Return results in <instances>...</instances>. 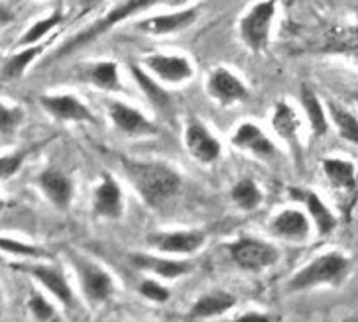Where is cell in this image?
I'll return each instance as SVG.
<instances>
[{
	"mask_svg": "<svg viewBox=\"0 0 358 322\" xmlns=\"http://www.w3.org/2000/svg\"><path fill=\"white\" fill-rule=\"evenodd\" d=\"M120 167L138 198L148 208H159L179 195L183 175L168 161L120 157Z\"/></svg>",
	"mask_w": 358,
	"mask_h": 322,
	"instance_id": "1",
	"label": "cell"
},
{
	"mask_svg": "<svg viewBox=\"0 0 358 322\" xmlns=\"http://www.w3.org/2000/svg\"><path fill=\"white\" fill-rule=\"evenodd\" d=\"M189 0H118L115 6H110L108 10L99 18L96 22H93L87 30L79 31L77 36H73L71 40L67 42L57 50V53L53 55L55 57H65L69 53L77 52L81 47H87L89 43H93L95 40H99L101 36H105L106 31H110L116 26L124 24V22L136 18L144 12L154 10L158 6H185Z\"/></svg>",
	"mask_w": 358,
	"mask_h": 322,
	"instance_id": "2",
	"label": "cell"
},
{
	"mask_svg": "<svg viewBox=\"0 0 358 322\" xmlns=\"http://www.w3.org/2000/svg\"><path fill=\"white\" fill-rule=\"evenodd\" d=\"M352 260L341 249L323 251L289 275L285 283L287 293H306L317 287H341L352 273Z\"/></svg>",
	"mask_w": 358,
	"mask_h": 322,
	"instance_id": "3",
	"label": "cell"
},
{
	"mask_svg": "<svg viewBox=\"0 0 358 322\" xmlns=\"http://www.w3.org/2000/svg\"><path fill=\"white\" fill-rule=\"evenodd\" d=\"M278 12H280V0H256L238 18V26H236L238 40L248 52L254 55H262L268 52L274 36Z\"/></svg>",
	"mask_w": 358,
	"mask_h": 322,
	"instance_id": "4",
	"label": "cell"
},
{
	"mask_svg": "<svg viewBox=\"0 0 358 322\" xmlns=\"http://www.w3.org/2000/svg\"><path fill=\"white\" fill-rule=\"evenodd\" d=\"M65 256L73 268L79 289L89 305L101 307L115 297L118 285H116L115 275L106 270L105 265H101L99 261L77 251V249H67Z\"/></svg>",
	"mask_w": 358,
	"mask_h": 322,
	"instance_id": "5",
	"label": "cell"
},
{
	"mask_svg": "<svg viewBox=\"0 0 358 322\" xmlns=\"http://www.w3.org/2000/svg\"><path fill=\"white\" fill-rule=\"evenodd\" d=\"M227 251L236 268L248 273H264L282 260V251L270 240L258 236H238L227 244Z\"/></svg>",
	"mask_w": 358,
	"mask_h": 322,
	"instance_id": "6",
	"label": "cell"
},
{
	"mask_svg": "<svg viewBox=\"0 0 358 322\" xmlns=\"http://www.w3.org/2000/svg\"><path fill=\"white\" fill-rule=\"evenodd\" d=\"M43 260H28L16 263L14 270L22 271L26 275H30L36 283H40L43 287V291L50 293L55 301L59 302L64 309L71 311L75 307V291L71 287V283L65 275L64 268L59 263H53V261Z\"/></svg>",
	"mask_w": 358,
	"mask_h": 322,
	"instance_id": "7",
	"label": "cell"
},
{
	"mask_svg": "<svg viewBox=\"0 0 358 322\" xmlns=\"http://www.w3.org/2000/svg\"><path fill=\"white\" fill-rule=\"evenodd\" d=\"M207 232L201 228H176V230H156L150 232L144 244L152 251H159L166 256L176 258H191L199 254L207 244Z\"/></svg>",
	"mask_w": 358,
	"mask_h": 322,
	"instance_id": "8",
	"label": "cell"
},
{
	"mask_svg": "<svg viewBox=\"0 0 358 322\" xmlns=\"http://www.w3.org/2000/svg\"><path fill=\"white\" fill-rule=\"evenodd\" d=\"M205 93L222 108H232L250 98V87L227 65H215L205 77Z\"/></svg>",
	"mask_w": 358,
	"mask_h": 322,
	"instance_id": "9",
	"label": "cell"
},
{
	"mask_svg": "<svg viewBox=\"0 0 358 322\" xmlns=\"http://www.w3.org/2000/svg\"><path fill=\"white\" fill-rule=\"evenodd\" d=\"M183 147L189 157L199 166H215L222 157V142L197 116H189L183 124Z\"/></svg>",
	"mask_w": 358,
	"mask_h": 322,
	"instance_id": "10",
	"label": "cell"
},
{
	"mask_svg": "<svg viewBox=\"0 0 358 322\" xmlns=\"http://www.w3.org/2000/svg\"><path fill=\"white\" fill-rule=\"evenodd\" d=\"M231 146L262 163H278L282 159L280 146L254 120H243L241 124L234 126L231 134Z\"/></svg>",
	"mask_w": 358,
	"mask_h": 322,
	"instance_id": "11",
	"label": "cell"
},
{
	"mask_svg": "<svg viewBox=\"0 0 358 322\" xmlns=\"http://www.w3.org/2000/svg\"><path fill=\"white\" fill-rule=\"evenodd\" d=\"M270 126L275 138H280V142L285 144V147L292 152L295 166H303V140H301L303 120H301L299 110L285 98L278 101L270 116Z\"/></svg>",
	"mask_w": 358,
	"mask_h": 322,
	"instance_id": "12",
	"label": "cell"
},
{
	"mask_svg": "<svg viewBox=\"0 0 358 322\" xmlns=\"http://www.w3.org/2000/svg\"><path fill=\"white\" fill-rule=\"evenodd\" d=\"M199 6H179L178 10L173 12H158V14L138 18L132 22V30L144 36H152V38H166V36L189 30L191 26L199 20Z\"/></svg>",
	"mask_w": 358,
	"mask_h": 322,
	"instance_id": "13",
	"label": "cell"
},
{
	"mask_svg": "<svg viewBox=\"0 0 358 322\" xmlns=\"http://www.w3.org/2000/svg\"><path fill=\"white\" fill-rule=\"evenodd\" d=\"M142 67L166 87L185 85L195 77V65L185 53H148L142 57Z\"/></svg>",
	"mask_w": 358,
	"mask_h": 322,
	"instance_id": "14",
	"label": "cell"
},
{
	"mask_svg": "<svg viewBox=\"0 0 358 322\" xmlns=\"http://www.w3.org/2000/svg\"><path fill=\"white\" fill-rule=\"evenodd\" d=\"M128 261L140 273L162 281H176L195 270V263L189 258H176L159 251H132L128 256Z\"/></svg>",
	"mask_w": 358,
	"mask_h": 322,
	"instance_id": "15",
	"label": "cell"
},
{
	"mask_svg": "<svg viewBox=\"0 0 358 322\" xmlns=\"http://www.w3.org/2000/svg\"><path fill=\"white\" fill-rule=\"evenodd\" d=\"M106 116L116 132L127 138H152L159 134V126L144 110L120 98L108 101Z\"/></svg>",
	"mask_w": 358,
	"mask_h": 322,
	"instance_id": "16",
	"label": "cell"
},
{
	"mask_svg": "<svg viewBox=\"0 0 358 322\" xmlns=\"http://www.w3.org/2000/svg\"><path fill=\"white\" fill-rule=\"evenodd\" d=\"M270 236L289 244H307L313 236V222L303 208L285 207L280 208L268 222Z\"/></svg>",
	"mask_w": 358,
	"mask_h": 322,
	"instance_id": "17",
	"label": "cell"
},
{
	"mask_svg": "<svg viewBox=\"0 0 358 322\" xmlns=\"http://www.w3.org/2000/svg\"><path fill=\"white\" fill-rule=\"evenodd\" d=\"M127 210L124 191L113 173L105 171L99 177L91 195V212L103 220H120Z\"/></svg>",
	"mask_w": 358,
	"mask_h": 322,
	"instance_id": "18",
	"label": "cell"
},
{
	"mask_svg": "<svg viewBox=\"0 0 358 322\" xmlns=\"http://www.w3.org/2000/svg\"><path fill=\"white\" fill-rule=\"evenodd\" d=\"M38 103L45 115L59 122H75V124H96L95 112L87 104L71 93L42 94Z\"/></svg>",
	"mask_w": 358,
	"mask_h": 322,
	"instance_id": "19",
	"label": "cell"
},
{
	"mask_svg": "<svg viewBox=\"0 0 358 322\" xmlns=\"http://www.w3.org/2000/svg\"><path fill=\"white\" fill-rule=\"evenodd\" d=\"M36 185L42 191L45 200L57 210H69L73 205L75 183L71 177L57 167H45L36 177Z\"/></svg>",
	"mask_w": 358,
	"mask_h": 322,
	"instance_id": "20",
	"label": "cell"
},
{
	"mask_svg": "<svg viewBox=\"0 0 358 322\" xmlns=\"http://www.w3.org/2000/svg\"><path fill=\"white\" fill-rule=\"evenodd\" d=\"M128 71L132 75V79H134L138 89L146 96V101L152 106V110L156 115L164 116L166 120H171L173 112H176V106H173V98L168 93L166 85L159 83L156 77H152V75L148 73L146 69L142 67V63H130L128 65Z\"/></svg>",
	"mask_w": 358,
	"mask_h": 322,
	"instance_id": "21",
	"label": "cell"
},
{
	"mask_svg": "<svg viewBox=\"0 0 358 322\" xmlns=\"http://www.w3.org/2000/svg\"><path fill=\"white\" fill-rule=\"evenodd\" d=\"M75 77L85 85H91L105 93H122L124 85L120 77V65L113 59H96V61L81 63L75 69Z\"/></svg>",
	"mask_w": 358,
	"mask_h": 322,
	"instance_id": "22",
	"label": "cell"
},
{
	"mask_svg": "<svg viewBox=\"0 0 358 322\" xmlns=\"http://www.w3.org/2000/svg\"><path fill=\"white\" fill-rule=\"evenodd\" d=\"M289 195H292L294 200L303 205V210L309 214L319 238H327L337 230V214L333 212V208L329 207L323 198L317 195L315 191H311V189H294V191H289Z\"/></svg>",
	"mask_w": 358,
	"mask_h": 322,
	"instance_id": "23",
	"label": "cell"
},
{
	"mask_svg": "<svg viewBox=\"0 0 358 322\" xmlns=\"http://www.w3.org/2000/svg\"><path fill=\"white\" fill-rule=\"evenodd\" d=\"M238 305L236 295L227 289H211L207 293H201L195 301L191 302L189 309L185 312L187 321H211L219 319L222 314L231 312Z\"/></svg>",
	"mask_w": 358,
	"mask_h": 322,
	"instance_id": "24",
	"label": "cell"
},
{
	"mask_svg": "<svg viewBox=\"0 0 358 322\" xmlns=\"http://www.w3.org/2000/svg\"><path fill=\"white\" fill-rule=\"evenodd\" d=\"M321 169L327 183L341 197H352L358 187V171L355 161L345 157H325Z\"/></svg>",
	"mask_w": 358,
	"mask_h": 322,
	"instance_id": "25",
	"label": "cell"
},
{
	"mask_svg": "<svg viewBox=\"0 0 358 322\" xmlns=\"http://www.w3.org/2000/svg\"><path fill=\"white\" fill-rule=\"evenodd\" d=\"M299 103H301V110L306 116V122L309 126V132L315 138H323L329 134L331 130V120H329V112H327V104L317 96V93L303 85L299 91Z\"/></svg>",
	"mask_w": 358,
	"mask_h": 322,
	"instance_id": "26",
	"label": "cell"
},
{
	"mask_svg": "<svg viewBox=\"0 0 358 322\" xmlns=\"http://www.w3.org/2000/svg\"><path fill=\"white\" fill-rule=\"evenodd\" d=\"M45 50H48V43L43 42L20 47L18 52L14 53V55H10V57L4 61V65H2V71H0L2 79H4V81H18V79H22V77L26 75V71L30 69V65H32L40 55H43Z\"/></svg>",
	"mask_w": 358,
	"mask_h": 322,
	"instance_id": "27",
	"label": "cell"
},
{
	"mask_svg": "<svg viewBox=\"0 0 358 322\" xmlns=\"http://www.w3.org/2000/svg\"><path fill=\"white\" fill-rule=\"evenodd\" d=\"M229 197L234 208L241 212H254L264 205V191L262 187L254 181L252 177H243L238 179L229 191Z\"/></svg>",
	"mask_w": 358,
	"mask_h": 322,
	"instance_id": "28",
	"label": "cell"
},
{
	"mask_svg": "<svg viewBox=\"0 0 358 322\" xmlns=\"http://www.w3.org/2000/svg\"><path fill=\"white\" fill-rule=\"evenodd\" d=\"M327 112H329V120L335 126L337 134L348 144L358 146V116L333 101L327 103Z\"/></svg>",
	"mask_w": 358,
	"mask_h": 322,
	"instance_id": "29",
	"label": "cell"
},
{
	"mask_svg": "<svg viewBox=\"0 0 358 322\" xmlns=\"http://www.w3.org/2000/svg\"><path fill=\"white\" fill-rule=\"evenodd\" d=\"M64 20H65V14L62 8L50 12L48 16H43V18H40V20L34 22L32 26L22 34L20 40H18V47L43 42V40H45V36H50L57 26H62V22Z\"/></svg>",
	"mask_w": 358,
	"mask_h": 322,
	"instance_id": "30",
	"label": "cell"
},
{
	"mask_svg": "<svg viewBox=\"0 0 358 322\" xmlns=\"http://www.w3.org/2000/svg\"><path fill=\"white\" fill-rule=\"evenodd\" d=\"M0 251L4 254H10V256H18L24 260H43V258H50V254L36 244H28V242H22V240L6 238V236H0Z\"/></svg>",
	"mask_w": 358,
	"mask_h": 322,
	"instance_id": "31",
	"label": "cell"
},
{
	"mask_svg": "<svg viewBox=\"0 0 358 322\" xmlns=\"http://www.w3.org/2000/svg\"><path fill=\"white\" fill-rule=\"evenodd\" d=\"M136 289L142 299L156 302V305H164V302H168L171 299V291L166 285V281L152 277V275H144V279L138 283Z\"/></svg>",
	"mask_w": 358,
	"mask_h": 322,
	"instance_id": "32",
	"label": "cell"
},
{
	"mask_svg": "<svg viewBox=\"0 0 358 322\" xmlns=\"http://www.w3.org/2000/svg\"><path fill=\"white\" fill-rule=\"evenodd\" d=\"M24 120H26L24 108L16 106V104L0 103V136L2 138L16 134L18 128L24 124Z\"/></svg>",
	"mask_w": 358,
	"mask_h": 322,
	"instance_id": "33",
	"label": "cell"
},
{
	"mask_svg": "<svg viewBox=\"0 0 358 322\" xmlns=\"http://www.w3.org/2000/svg\"><path fill=\"white\" fill-rule=\"evenodd\" d=\"M28 311L32 314L36 321H57L59 314H57V309L43 293L32 291V295L28 297Z\"/></svg>",
	"mask_w": 358,
	"mask_h": 322,
	"instance_id": "34",
	"label": "cell"
},
{
	"mask_svg": "<svg viewBox=\"0 0 358 322\" xmlns=\"http://www.w3.org/2000/svg\"><path fill=\"white\" fill-rule=\"evenodd\" d=\"M32 154V147L28 149H18V152H12V154H6V156H0V181H6V179H12L18 171L22 169V166L26 163L28 156Z\"/></svg>",
	"mask_w": 358,
	"mask_h": 322,
	"instance_id": "35",
	"label": "cell"
},
{
	"mask_svg": "<svg viewBox=\"0 0 358 322\" xmlns=\"http://www.w3.org/2000/svg\"><path fill=\"white\" fill-rule=\"evenodd\" d=\"M236 321H275L274 314H268L266 311H258V309H248V311H244L243 314H238L236 316Z\"/></svg>",
	"mask_w": 358,
	"mask_h": 322,
	"instance_id": "36",
	"label": "cell"
},
{
	"mask_svg": "<svg viewBox=\"0 0 358 322\" xmlns=\"http://www.w3.org/2000/svg\"><path fill=\"white\" fill-rule=\"evenodd\" d=\"M16 18V14L12 10L8 4H4V2H0V28L2 26H8L10 22H14Z\"/></svg>",
	"mask_w": 358,
	"mask_h": 322,
	"instance_id": "37",
	"label": "cell"
},
{
	"mask_svg": "<svg viewBox=\"0 0 358 322\" xmlns=\"http://www.w3.org/2000/svg\"><path fill=\"white\" fill-rule=\"evenodd\" d=\"M99 2H101V0H79V6H81L83 10H89V8H93Z\"/></svg>",
	"mask_w": 358,
	"mask_h": 322,
	"instance_id": "38",
	"label": "cell"
},
{
	"mask_svg": "<svg viewBox=\"0 0 358 322\" xmlns=\"http://www.w3.org/2000/svg\"><path fill=\"white\" fill-rule=\"evenodd\" d=\"M2 309H4V295H2V289H0V314H2Z\"/></svg>",
	"mask_w": 358,
	"mask_h": 322,
	"instance_id": "39",
	"label": "cell"
},
{
	"mask_svg": "<svg viewBox=\"0 0 358 322\" xmlns=\"http://www.w3.org/2000/svg\"><path fill=\"white\" fill-rule=\"evenodd\" d=\"M2 210H4V200L0 198V212H2Z\"/></svg>",
	"mask_w": 358,
	"mask_h": 322,
	"instance_id": "40",
	"label": "cell"
}]
</instances>
